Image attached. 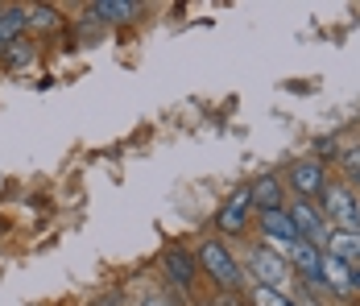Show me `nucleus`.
Masks as SVG:
<instances>
[{
	"label": "nucleus",
	"instance_id": "nucleus-7",
	"mask_svg": "<svg viewBox=\"0 0 360 306\" xmlns=\"http://www.w3.org/2000/svg\"><path fill=\"white\" fill-rule=\"evenodd\" d=\"M249 211H252V195H249V182H245V186L224 203V211L216 215L219 232H232V236H236V232H245V228H249Z\"/></svg>",
	"mask_w": 360,
	"mask_h": 306
},
{
	"label": "nucleus",
	"instance_id": "nucleus-21",
	"mask_svg": "<svg viewBox=\"0 0 360 306\" xmlns=\"http://www.w3.org/2000/svg\"><path fill=\"white\" fill-rule=\"evenodd\" d=\"M352 290H360V265H352Z\"/></svg>",
	"mask_w": 360,
	"mask_h": 306
},
{
	"label": "nucleus",
	"instance_id": "nucleus-3",
	"mask_svg": "<svg viewBox=\"0 0 360 306\" xmlns=\"http://www.w3.org/2000/svg\"><path fill=\"white\" fill-rule=\"evenodd\" d=\"M319 211H323V219L331 215V224L335 228H344V232H360V203L352 199V191H344L340 182H327L323 195H319Z\"/></svg>",
	"mask_w": 360,
	"mask_h": 306
},
{
	"label": "nucleus",
	"instance_id": "nucleus-17",
	"mask_svg": "<svg viewBox=\"0 0 360 306\" xmlns=\"http://www.w3.org/2000/svg\"><path fill=\"white\" fill-rule=\"evenodd\" d=\"M30 58H34L30 42H13V46H8V63H13V67H21V63H30Z\"/></svg>",
	"mask_w": 360,
	"mask_h": 306
},
{
	"label": "nucleus",
	"instance_id": "nucleus-20",
	"mask_svg": "<svg viewBox=\"0 0 360 306\" xmlns=\"http://www.w3.org/2000/svg\"><path fill=\"white\" fill-rule=\"evenodd\" d=\"M290 298H294V306H319L311 294H307V290H302V286H298V294H290Z\"/></svg>",
	"mask_w": 360,
	"mask_h": 306
},
{
	"label": "nucleus",
	"instance_id": "nucleus-5",
	"mask_svg": "<svg viewBox=\"0 0 360 306\" xmlns=\"http://www.w3.org/2000/svg\"><path fill=\"white\" fill-rule=\"evenodd\" d=\"M286 215H290V224L298 228V240H311V244H323L327 240V219H323V211L311 203V199H294V203L286 207Z\"/></svg>",
	"mask_w": 360,
	"mask_h": 306
},
{
	"label": "nucleus",
	"instance_id": "nucleus-13",
	"mask_svg": "<svg viewBox=\"0 0 360 306\" xmlns=\"http://www.w3.org/2000/svg\"><path fill=\"white\" fill-rule=\"evenodd\" d=\"M249 195H252V207H257V211H282V182H278L274 174L249 182Z\"/></svg>",
	"mask_w": 360,
	"mask_h": 306
},
{
	"label": "nucleus",
	"instance_id": "nucleus-4",
	"mask_svg": "<svg viewBox=\"0 0 360 306\" xmlns=\"http://www.w3.org/2000/svg\"><path fill=\"white\" fill-rule=\"evenodd\" d=\"M257 224L265 232V248H274L278 257H290V248L298 244V228L290 224L286 207L282 211H257Z\"/></svg>",
	"mask_w": 360,
	"mask_h": 306
},
{
	"label": "nucleus",
	"instance_id": "nucleus-19",
	"mask_svg": "<svg viewBox=\"0 0 360 306\" xmlns=\"http://www.w3.org/2000/svg\"><path fill=\"white\" fill-rule=\"evenodd\" d=\"M141 306H174V302H170L166 294H145V298H141Z\"/></svg>",
	"mask_w": 360,
	"mask_h": 306
},
{
	"label": "nucleus",
	"instance_id": "nucleus-1",
	"mask_svg": "<svg viewBox=\"0 0 360 306\" xmlns=\"http://www.w3.org/2000/svg\"><path fill=\"white\" fill-rule=\"evenodd\" d=\"M203 269H207V277L216 281L219 290H228V294H236L240 286H245V273H240V265H236V257H232V248H224L219 240H203L199 244V257H195Z\"/></svg>",
	"mask_w": 360,
	"mask_h": 306
},
{
	"label": "nucleus",
	"instance_id": "nucleus-14",
	"mask_svg": "<svg viewBox=\"0 0 360 306\" xmlns=\"http://www.w3.org/2000/svg\"><path fill=\"white\" fill-rule=\"evenodd\" d=\"M30 25H25V8H4L0 13V50H8L13 42H21Z\"/></svg>",
	"mask_w": 360,
	"mask_h": 306
},
{
	"label": "nucleus",
	"instance_id": "nucleus-8",
	"mask_svg": "<svg viewBox=\"0 0 360 306\" xmlns=\"http://www.w3.org/2000/svg\"><path fill=\"white\" fill-rule=\"evenodd\" d=\"M162 269H166V281H174L179 290H191L195 277H199V261H195L191 248H170L166 261H162Z\"/></svg>",
	"mask_w": 360,
	"mask_h": 306
},
{
	"label": "nucleus",
	"instance_id": "nucleus-12",
	"mask_svg": "<svg viewBox=\"0 0 360 306\" xmlns=\"http://www.w3.org/2000/svg\"><path fill=\"white\" fill-rule=\"evenodd\" d=\"M137 13H141V4H133V0H96V4H87V17H96V21H108V25L133 21Z\"/></svg>",
	"mask_w": 360,
	"mask_h": 306
},
{
	"label": "nucleus",
	"instance_id": "nucleus-16",
	"mask_svg": "<svg viewBox=\"0 0 360 306\" xmlns=\"http://www.w3.org/2000/svg\"><path fill=\"white\" fill-rule=\"evenodd\" d=\"M249 306H294V298L282 294V290H269V286H257V281H252L249 286Z\"/></svg>",
	"mask_w": 360,
	"mask_h": 306
},
{
	"label": "nucleus",
	"instance_id": "nucleus-22",
	"mask_svg": "<svg viewBox=\"0 0 360 306\" xmlns=\"http://www.w3.org/2000/svg\"><path fill=\"white\" fill-rule=\"evenodd\" d=\"M0 13H4V8H0Z\"/></svg>",
	"mask_w": 360,
	"mask_h": 306
},
{
	"label": "nucleus",
	"instance_id": "nucleus-15",
	"mask_svg": "<svg viewBox=\"0 0 360 306\" xmlns=\"http://www.w3.org/2000/svg\"><path fill=\"white\" fill-rule=\"evenodd\" d=\"M25 25H30V30H41V34H50V30L63 25V17H58L50 4H30V8H25Z\"/></svg>",
	"mask_w": 360,
	"mask_h": 306
},
{
	"label": "nucleus",
	"instance_id": "nucleus-18",
	"mask_svg": "<svg viewBox=\"0 0 360 306\" xmlns=\"http://www.w3.org/2000/svg\"><path fill=\"white\" fill-rule=\"evenodd\" d=\"M344 166H348V174L360 182V145H348V149H344Z\"/></svg>",
	"mask_w": 360,
	"mask_h": 306
},
{
	"label": "nucleus",
	"instance_id": "nucleus-9",
	"mask_svg": "<svg viewBox=\"0 0 360 306\" xmlns=\"http://www.w3.org/2000/svg\"><path fill=\"white\" fill-rule=\"evenodd\" d=\"M319 257H323V248L319 244H311V240H298L294 248H290V269H298V277L307 281V286H319Z\"/></svg>",
	"mask_w": 360,
	"mask_h": 306
},
{
	"label": "nucleus",
	"instance_id": "nucleus-2",
	"mask_svg": "<svg viewBox=\"0 0 360 306\" xmlns=\"http://www.w3.org/2000/svg\"><path fill=\"white\" fill-rule=\"evenodd\" d=\"M249 273L257 286H269V290H282L290 294V286H294V269H290L286 257H278L274 248H265V244H257L249 248Z\"/></svg>",
	"mask_w": 360,
	"mask_h": 306
},
{
	"label": "nucleus",
	"instance_id": "nucleus-11",
	"mask_svg": "<svg viewBox=\"0 0 360 306\" xmlns=\"http://www.w3.org/2000/svg\"><path fill=\"white\" fill-rule=\"evenodd\" d=\"M323 253L340 257L344 265H360V232H344V228H331L323 240Z\"/></svg>",
	"mask_w": 360,
	"mask_h": 306
},
{
	"label": "nucleus",
	"instance_id": "nucleus-10",
	"mask_svg": "<svg viewBox=\"0 0 360 306\" xmlns=\"http://www.w3.org/2000/svg\"><path fill=\"white\" fill-rule=\"evenodd\" d=\"M319 286L331 290V294H348V290H352V265H344L340 257L323 253V257H319Z\"/></svg>",
	"mask_w": 360,
	"mask_h": 306
},
{
	"label": "nucleus",
	"instance_id": "nucleus-6",
	"mask_svg": "<svg viewBox=\"0 0 360 306\" xmlns=\"http://www.w3.org/2000/svg\"><path fill=\"white\" fill-rule=\"evenodd\" d=\"M323 186H327L323 162L302 158V162L290 166V191H294V199H315V195H323Z\"/></svg>",
	"mask_w": 360,
	"mask_h": 306
}]
</instances>
